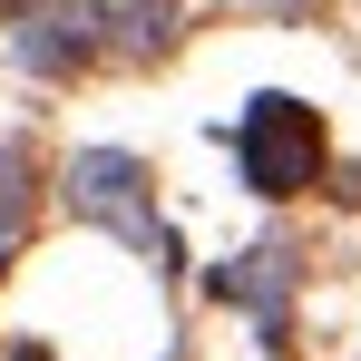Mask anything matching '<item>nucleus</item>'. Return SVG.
Listing matches in <instances>:
<instances>
[{
  "instance_id": "nucleus-5",
  "label": "nucleus",
  "mask_w": 361,
  "mask_h": 361,
  "mask_svg": "<svg viewBox=\"0 0 361 361\" xmlns=\"http://www.w3.org/2000/svg\"><path fill=\"white\" fill-rule=\"evenodd\" d=\"M10 361H59V352H49V342H10Z\"/></svg>"
},
{
  "instance_id": "nucleus-2",
  "label": "nucleus",
  "mask_w": 361,
  "mask_h": 361,
  "mask_svg": "<svg viewBox=\"0 0 361 361\" xmlns=\"http://www.w3.org/2000/svg\"><path fill=\"white\" fill-rule=\"evenodd\" d=\"M68 205L98 215V225H118L127 244L157 235V225H147V166H137V157H108V147H88V157L68 166Z\"/></svg>"
},
{
  "instance_id": "nucleus-6",
  "label": "nucleus",
  "mask_w": 361,
  "mask_h": 361,
  "mask_svg": "<svg viewBox=\"0 0 361 361\" xmlns=\"http://www.w3.org/2000/svg\"><path fill=\"white\" fill-rule=\"evenodd\" d=\"M0 10H10V0H0Z\"/></svg>"
},
{
  "instance_id": "nucleus-3",
  "label": "nucleus",
  "mask_w": 361,
  "mask_h": 361,
  "mask_svg": "<svg viewBox=\"0 0 361 361\" xmlns=\"http://www.w3.org/2000/svg\"><path fill=\"white\" fill-rule=\"evenodd\" d=\"M98 39H108L98 20L59 10V20H30V30H20V59H30V68H49V78H68V68H88V59H98Z\"/></svg>"
},
{
  "instance_id": "nucleus-1",
  "label": "nucleus",
  "mask_w": 361,
  "mask_h": 361,
  "mask_svg": "<svg viewBox=\"0 0 361 361\" xmlns=\"http://www.w3.org/2000/svg\"><path fill=\"white\" fill-rule=\"evenodd\" d=\"M244 176H254V195H302L322 176V118L302 98H254V118H244Z\"/></svg>"
},
{
  "instance_id": "nucleus-4",
  "label": "nucleus",
  "mask_w": 361,
  "mask_h": 361,
  "mask_svg": "<svg viewBox=\"0 0 361 361\" xmlns=\"http://www.w3.org/2000/svg\"><path fill=\"white\" fill-rule=\"evenodd\" d=\"M30 185H39L30 147H0V235H20V215H30Z\"/></svg>"
}]
</instances>
